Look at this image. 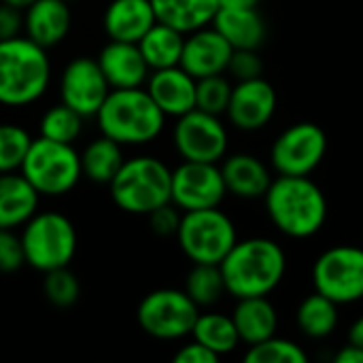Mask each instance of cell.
I'll return each mask as SVG.
<instances>
[{
  "instance_id": "1",
  "label": "cell",
  "mask_w": 363,
  "mask_h": 363,
  "mask_svg": "<svg viewBox=\"0 0 363 363\" xmlns=\"http://www.w3.org/2000/svg\"><path fill=\"white\" fill-rule=\"evenodd\" d=\"M219 268L232 298L270 296L285 279L287 255L277 240L253 236L236 240Z\"/></svg>"
},
{
  "instance_id": "2",
  "label": "cell",
  "mask_w": 363,
  "mask_h": 363,
  "mask_svg": "<svg viewBox=\"0 0 363 363\" xmlns=\"http://www.w3.org/2000/svg\"><path fill=\"white\" fill-rule=\"evenodd\" d=\"M264 202L272 225L287 238H311L328 221V198L311 177L272 179Z\"/></svg>"
},
{
  "instance_id": "3",
  "label": "cell",
  "mask_w": 363,
  "mask_h": 363,
  "mask_svg": "<svg viewBox=\"0 0 363 363\" xmlns=\"http://www.w3.org/2000/svg\"><path fill=\"white\" fill-rule=\"evenodd\" d=\"M94 119L100 134L121 147H145L160 138L168 117L145 87H128L111 89Z\"/></svg>"
},
{
  "instance_id": "4",
  "label": "cell",
  "mask_w": 363,
  "mask_h": 363,
  "mask_svg": "<svg viewBox=\"0 0 363 363\" xmlns=\"http://www.w3.org/2000/svg\"><path fill=\"white\" fill-rule=\"evenodd\" d=\"M51 83L47 49L28 36L0 40V106L23 108L38 102Z\"/></svg>"
},
{
  "instance_id": "5",
  "label": "cell",
  "mask_w": 363,
  "mask_h": 363,
  "mask_svg": "<svg viewBox=\"0 0 363 363\" xmlns=\"http://www.w3.org/2000/svg\"><path fill=\"white\" fill-rule=\"evenodd\" d=\"M106 187L119 211L147 217L157 206L170 202L172 170L164 160L153 155L125 157Z\"/></svg>"
},
{
  "instance_id": "6",
  "label": "cell",
  "mask_w": 363,
  "mask_h": 363,
  "mask_svg": "<svg viewBox=\"0 0 363 363\" xmlns=\"http://www.w3.org/2000/svg\"><path fill=\"white\" fill-rule=\"evenodd\" d=\"M19 238L26 266L43 274L55 268L70 266L77 255V228L66 215L57 211H36L21 225Z\"/></svg>"
},
{
  "instance_id": "7",
  "label": "cell",
  "mask_w": 363,
  "mask_h": 363,
  "mask_svg": "<svg viewBox=\"0 0 363 363\" xmlns=\"http://www.w3.org/2000/svg\"><path fill=\"white\" fill-rule=\"evenodd\" d=\"M19 172L38 191L40 198H62L83 179L81 153L74 145L49 138H32Z\"/></svg>"
},
{
  "instance_id": "8",
  "label": "cell",
  "mask_w": 363,
  "mask_h": 363,
  "mask_svg": "<svg viewBox=\"0 0 363 363\" xmlns=\"http://www.w3.org/2000/svg\"><path fill=\"white\" fill-rule=\"evenodd\" d=\"M174 238L179 242V249L191 264L219 266L230 249L236 245L238 234L234 221L223 211H219V206H215L183 213Z\"/></svg>"
},
{
  "instance_id": "9",
  "label": "cell",
  "mask_w": 363,
  "mask_h": 363,
  "mask_svg": "<svg viewBox=\"0 0 363 363\" xmlns=\"http://www.w3.org/2000/svg\"><path fill=\"white\" fill-rule=\"evenodd\" d=\"M198 315L200 308L194 304V300L183 289L172 287H162L147 294L136 308V321L140 330L147 336L164 342L191 336Z\"/></svg>"
},
{
  "instance_id": "10",
  "label": "cell",
  "mask_w": 363,
  "mask_h": 363,
  "mask_svg": "<svg viewBox=\"0 0 363 363\" xmlns=\"http://www.w3.org/2000/svg\"><path fill=\"white\" fill-rule=\"evenodd\" d=\"M315 291L332 302L353 304L363 300V249L338 245L323 251L313 266Z\"/></svg>"
},
{
  "instance_id": "11",
  "label": "cell",
  "mask_w": 363,
  "mask_h": 363,
  "mask_svg": "<svg viewBox=\"0 0 363 363\" xmlns=\"http://www.w3.org/2000/svg\"><path fill=\"white\" fill-rule=\"evenodd\" d=\"M328 153V136L321 125L302 121L283 130L270 149L272 168L287 177H311Z\"/></svg>"
},
{
  "instance_id": "12",
  "label": "cell",
  "mask_w": 363,
  "mask_h": 363,
  "mask_svg": "<svg viewBox=\"0 0 363 363\" xmlns=\"http://www.w3.org/2000/svg\"><path fill=\"white\" fill-rule=\"evenodd\" d=\"M172 143L181 160L219 164L228 155V130L219 115L194 108L177 117Z\"/></svg>"
},
{
  "instance_id": "13",
  "label": "cell",
  "mask_w": 363,
  "mask_h": 363,
  "mask_svg": "<svg viewBox=\"0 0 363 363\" xmlns=\"http://www.w3.org/2000/svg\"><path fill=\"white\" fill-rule=\"evenodd\" d=\"M228 189L221 177V168L208 162H181L172 170L170 202L187 211L215 208L223 202Z\"/></svg>"
},
{
  "instance_id": "14",
  "label": "cell",
  "mask_w": 363,
  "mask_h": 363,
  "mask_svg": "<svg viewBox=\"0 0 363 363\" xmlns=\"http://www.w3.org/2000/svg\"><path fill=\"white\" fill-rule=\"evenodd\" d=\"M57 91L60 102L68 104L85 119H89L96 117L98 108L111 91V85L102 74V68L96 57L79 55L62 68L57 79Z\"/></svg>"
},
{
  "instance_id": "15",
  "label": "cell",
  "mask_w": 363,
  "mask_h": 363,
  "mask_svg": "<svg viewBox=\"0 0 363 363\" xmlns=\"http://www.w3.org/2000/svg\"><path fill=\"white\" fill-rule=\"evenodd\" d=\"M277 102V91L264 77L238 81L232 87L225 115L236 130L257 132L274 117Z\"/></svg>"
},
{
  "instance_id": "16",
  "label": "cell",
  "mask_w": 363,
  "mask_h": 363,
  "mask_svg": "<svg viewBox=\"0 0 363 363\" xmlns=\"http://www.w3.org/2000/svg\"><path fill=\"white\" fill-rule=\"evenodd\" d=\"M234 49L211 23L185 34L181 68H185L194 79H204L213 74H223L228 70Z\"/></svg>"
},
{
  "instance_id": "17",
  "label": "cell",
  "mask_w": 363,
  "mask_h": 363,
  "mask_svg": "<svg viewBox=\"0 0 363 363\" xmlns=\"http://www.w3.org/2000/svg\"><path fill=\"white\" fill-rule=\"evenodd\" d=\"M72 28V11L68 0H34L23 9V36L53 49L66 40Z\"/></svg>"
},
{
  "instance_id": "18",
  "label": "cell",
  "mask_w": 363,
  "mask_h": 363,
  "mask_svg": "<svg viewBox=\"0 0 363 363\" xmlns=\"http://www.w3.org/2000/svg\"><path fill=\"white\" fill-rule=\"evenodd\" d=\"M145 89L166 117H181L196 108V79L181 66L151 70Z\"/></svg>"
},
{
  "instance_id": "19",
  "label": "cell",
  "mask_w": 363,
  "mask_h": 363,
  "mask_svg": "<svg viewBox=\"0 0 363 363\" xmlns=\"http://www.w3.org/2000/svg\"><path fill=\"white\" fill-rule=\"evenodd\" d=\"M102 74L106 77L111 89L145 87L149 79V66L136 43L108 40L96 55Z\"/></svg>"
},
{
  "instance_id": "20",
  "label": "cell",
  "mask_w": 363,
  "mask_h": 363,
  "mask_svg": "<svg viewBox=\"0 0 363 363\" xmlns=\"http://www.w3.org/2000/svg\"><path fill=\"white\" fill-rule=\"evenodd\" d=\"M155 21L151 0H111L102 13L104 34L121 43H138Z\"/></svg>"
},
{
  "instance_id": "21",
  "label": "cell",
  "mask_w": 363,
  "mask_h": 363,
  "mask_svg": "<svg viewBox=\"0 0 363 363\" xmlns=\"http://www.w3.org/2000/svg\"><path fill=\"white\" fill-rule=\"evenodd\" d=\"M221 168V177L228 194L240 200H259L266 196L272 174L268 166L251 153H234L225 155Z\"/></svg>"
},
{
  "instance_id": "22",
  "label": "cell",
  "mask_w": 363,
  "mask_h": 363,
  "mask_svg": "<svg viewBox=\"0 0 363 363\" xmlns=\"http://www.w3.org/2000/svg\"><path fill=\"white\" fill-rule=\"evenodd\" d=\"M40 196L28 183V179L15 172H0V228L17 230L21 228L36 211Z\"/></svg>"
},
{
  "instance_id": "23",
  "label": "cell",
  "mask_w": 363,
  "mask_h": 363,
  "mask_svg": "<svg viewBox=\"0 0 363 363\" xmlns=\"http://www.w3.org/2000/svg\"><path fill=\"white\" fill-rule=\"evenodd\" d=\"M234 325L238 330L240 342L257 345L266 338H272L279 330V313L268 296L240 298L232 313Z\"/></svg>"
},
{
  "instance_id": "24",
  "label": "cell",
  "mask_w": 363,
  "mask_h": 363,
  "mask_svg": "<svg viewBox=\"0 0 363 363\" xmlns=\"http://www.w3.org/2000/svg\"><path fill=\"white\" fill-rule=\"evenodd\" d=\"M213 26L232 49H259L266 40V23L255 9H219Z\"/></svg>"
},
{
  "instance_id": "25",
  "label": "cell",
  "mask_w": 363,
  "mask_h": 363,
  "mask_svg": "<svg viewBox=\"0 0 363 363\" xmlns=\"http://www.w3.org/2000/svg\"><path fill=\"white\" fill-rule=\"evenodd\" d=\"M151 4L157 21L183 34L211 26L219 11V0H151Z\"/></svg>"
},
{
  "instance_id": "26",
  "label": "cell",
  "mask_w": 363,
  "mask_h": 363,
  "mask_svg": "<svg viewBox=\"0 0 363 363\" xmlns=\"http://www.w3.org/2000/svg\"><path fill=\"white\" fill-rule=\"evenodd\" d=\"M183 43H185V34L181 30L168 23L155 21L136 45L149 70H160V68H170V66L181 64Z\"/></svg>"
},
{
  "instance_id": "27",
  "label": "cell",
  "mask_w": 363,
  "mask_h": 363,
  "mask_svg": "<svg viewBox=\"0 0 363 363\" xmlns=\"http://www.w3.org/2000/svg\"><path fill=\"white\" fill-rule=\"evenodd\" d=\"M123 160V147L113 138L100 134L98 138L89 140L81 151V170L87 181L96 185H108L121 168Z\"/></svg>"
},
{
  "instance_id": "28",
  "label": "cell",
  "mask_w": 363,
  "mask_h": 363,
  "mask_svg": "<svg viewBox=\"0 0 363 363\" xmlns=\"http://www.w3.org/2000/svg\"><path fill=\"white\" fill-rule=\"evenodd\" d=\"M191 338L211 349L219 357L234 353L240 345V336L232 315L223 313H200L194 323Z\"/></svg>"
},
{
  "instance_id": "29",
  "label": "cell",
  "mask_w": 363,
  "mask_h": 363,
  "mask_svg": "<svg viewBox=\"0 0 363 363\" xmlns=\"http://www.w3.org/2000/svg\"><path fill=\"white\" fill-rule=\"evenodd\" d=\"M296 321L304 336L313 340H323L332 336L338 328V304L315 291L300 302Z\"/></svg>"
},
{
  "instance_id": "30",
  "label": "cell",
  "mask_w": 363,
  "mask_h": 363,
  "mask_svg": "<svg viewBox=\"0 0 363 363\" xmlns=\"http://www.w3.org/2000/svg\"><path fill=\"white\" fill-rule=\"evenodd\" d=\"M183 291L194 300L198 308L215 306L228 294L221 268L217 264H194V268L185 277Z\"/></svg>"
},
{
  "instance_id": "31",
  "label": "cell",
  "mask_w": 363,
  "mask_h": 363,
  "mask_svg": "<svg viewBox=\"0 0 363 363\" xmlns=\"http://www.w3.org/2000/svg\"><path fill=\"white\" fill-rule=\"evenodd\" d=\"M83 121L85 117L81 113H77L64 102H57L40 115L38 136L55 140V143L74 145L83 134Z\"/></svg>"
},
{
  "instance_id": "32",
  "label": "cell",
  "mask_w": 363,
  "mask_h": 363,
  "mask_svg": "<svg viewBox=\"0 0 363 363\" xmlns=\"http://www.w3.org/2000/svg\"><path fill=\"white\" fill-rule=\"evenodd\" d=\"M247 363H306L308 355L306 351L287 338H266L257 345H251L245 353Z\"/></svg>"
},
{
  "instance_id": "33",
  "label": "cell",
  "mask_w": 363,
  "mask_h": 363,
  "mask_svg": "<svg viewBox=\"0 0 363 363\" xmlns=\"http://www.w3.org/2000/svg\"><path fill=\"white\" fill-rule=\"evenodd\" d=\"M30 132L11 121L0 123V172H15L21 168L23 157L30 149Z\"/></svg>"
},
{
  "instance_id": "34",
  "label": "cell",
  "mask_w": 363,
  "mask_h": 363,
  "mask_svg": "<svg viewBox=\"0 0 363 363\" xmlns=\"http://www.w3.org/2000/svg\"><path fill=\"white\" fill-rule=\"evenodd\" d=\"M43 296L47 298L49 304L57 308H70L72 304H77L81 296V285H79L77 274L68 266L45 272Z\"/></svg>"
},
{
  "instance_id": "35",
  "label": "cell",
  "mask_w": 363,
  "mask_h": 363,
  "mask_svg": "<svg viewBox=\"0 0 363 363\" xmlns=\"http://www.w3.org/2000/svg\"><path fill=\"white\" fill-rule=\"evenodd\" d=\"M232 87L234 85L223 74L196 79V108L211 113V115H219V117L225 115Z\"/></svg>"
},
{
  "instance_id": "36",
  "label": "cell",
  "mask_w": 363,
  "mask_h": 363,
  "mask_svg": "<svg viewBox=\"0 0 363 363\" xmlns=\"http://www.w3.org/2000/svg\"><path fill=\"white\" fill-rule=\"evenodd\" d=\"M236 81H249L264 77V62L257 53V49H234L228 70Z\"/></svg>"
},
{
  "instance_id": "37",
  "label": "cell",
  "mask_w": 363,
  "mask_h": 363,
  "mask_svg": "<svg viewBox=\"0 0 363 363\" xmlns=\"http://www.w3.org/2000/svg\"><path fill=\"white\" fill-rule=\"evenodd\" d=\"M21 266H26V257L19 234H15V230L0 228V272H17Z\"/></svg>"
},
{
  "instance_id": "38",
  "label": "cell",
  "mask_w": 363,
  "mask_h": 363,
  "mask_svg": "<svg viewBox=\"0 0 363 363\" xmlns=\"http://www.w3.org/2000/svg\"><path fill=\"white\" fill-rule=\"evenodd\" d=\"M181 217H183L181 208H177L172 202L162 204V206H157L155 211H151V213L147 215L151 232H153L155 236H160V238L177 236V230H179V225H181Z\"/></svg>"
},
{
  "instance_id": "39",
  "label": "cell",
  "mask_w": 363,
  "mask_h": 363,
  "mask_svg": "<svg viewBox=\"0 0 363 363\" xmlns=\"http://www.w3.org/2000/svg\"><path fill=\"white\" fill-rule=\"evenodd\" d=\"M23 34V11L0 2V40H9Z\"/></svg>"
},
{
  "instance_id": "40",
  "label": "cell",
  "mask_w": 363,
  "mask_h": 363,
  "mask_svg": "<svg viewBox=\"0 0 363 363\" xmlns=\"http://www.w3.org/2000/svg\"><path fill=\"white\" fill-rule=\"evenodd\" d=\"M217 359H219V355H215L211 349H206L198 340L183 345L174 353V363H217Z\"/></svg>"
},
{
  "instance_id": "41",
  "label": "cell",
  "mask_w": 363,
  "mask_h": 363,
  "mask_svg": "<svg viewBox=\"0 0 363 363\" xmlns=\"http://www.w3.org/2000/svg\"><path fill=\"white\" fill-rule=\"evenodd\" d=\"M336 363H363V349L355 347V345H347L342 347L336 355H334Z\"/></svg>"
},
{
  "instance_id": "42",
  "label": "cell",
  "mask_w": 363,
  "mask_h": 363,
  "mask_svg": "<svg viewBox=\"0 0 363 363\" xmlns=\"http://www.w3.org/2000/svg\"><path fill=\"white\" fill-rule=\"evenodd\" d=\"M349 342L355 345V347H359V349H363V317H359V319L351 325V330H349Z\"/></svg>"
},
{
  "instance_id": "43",
  "label": "cell",
  "mask_w": 363,
  "mask_h": 363,
  "mask_svg": "<svg viewBox=\"0 0 363 363\" xmlns=\"http://www.w3.org/2000/svg\"><path fill=\"white\" fill-rule=\"evenodd\" d=\"M259 0H219V9H255Z\"/></svg>"
},
{
  "instance_id": "44",
  "label": "cell",
  "mask_w": 363,
  "mask_h": 363,
  "mask_svg": "<svg viewBox=\"0 0 363 363\" xmlns=\"http://www.w3.org/2000/svg\"><path fill=\"white\" fill-rule=\"evenodd\" d=\"M0 2H4V4H11V6H17V9H26V6H30L34 0H0Z\"/></svg>"
},
{
  "instance_id": "45",
  "label": "cell",
  "mask_w": 363,
  "mask_h": 363,
  "mask_svg": "<svg viewBox=\"0 0 363 363\" xmlns=\"http://www.w3.org/2000/svg\"><path fill=\"white\" fill-rule=\"evenodd\" d=\"M68 2H74V0H68Z\"/></svg>"
}]
</instances>
